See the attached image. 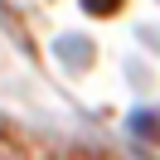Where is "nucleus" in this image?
Returning <instances> with one entry per match:
<instances>
[{
    "instance_id": "f257e3e1",
    "label": "nucleus",
    "mask_w": 160,
    "mask_h": 160,
    "mask_svg": "<svg viewBox=\"0 0 160 160\" xmlns=\"http://www.w3.org/2000/svg\"><path fill=\"white\" fill-rule=\"evenodd\" d=\"M92 15H112V10H121V0H82Z\"/></svg>"
}]
</instances>
